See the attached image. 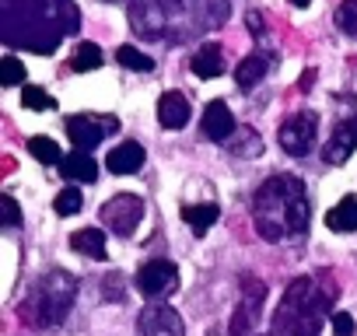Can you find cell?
<instances>
[{
	"label": "cell",
	"mask_w": 357,
	"mask_h": 336,
	"mask_svg": "<svg viewBox=\"0 0 357 336\" xmlns=\"http://www.w3.org/2000/svg\"><path fill=\"white\" fill-rule=\"evenodd\" d=\"M252 217H256L259 238H266V242L305 235L312 211H308V197H305L301 179L270 176L252 197Z\"/></svg>",
	"instance_id": "6da1fadb"
},
{
	"label": "cell",
	"mask_w": 357,
	"mask_h": 336,
	"mask_svg": "<svg viewBox=\"0 0 357 336\" xmlns=\"http://www.w3.org/2000/svg\"><path fill=\"white\" fill-rule=\"evenodd\" d=\"M200 126H204V133H207L211 140H218V144H228V140H231V133L238 130L235 112H231V109H228V102H221V98H214V102L204 109Z\"/></svg>",
	"instance_id": "7c38bea8"
},
{
	"label": "cell",
	"mask_w": 357,
	"mask_h": 336,
	"mask_svg": "<svg viewBox=\"0 0 357 336\" xmlns=\"http://www.w3.org/2000/svg\"><path fill=\"white\" fill-rule=\"evenodd\" d=\"M98 217H102V224H105L109 231L130 238V235L137 231L140 217H144V200H140L137 193H116L112 200H105V204L98 207Z\"/></svg>",
	"instance_id": "5b68a950"
},
{
	"label": "cell",
	"mask_w": 357,
	"mask_h": 336,
	"mask_svg": "<svg viewBox=\"0 0 357 336\" xmlns=\"http://www.w3.org/2000/svg\"><path fill=\"white\" fill-rule=\"evenodd\" d=\"M193 74L197 77H204V81H211V77H218V74H225V49L218 46V43H207L204 49H197V56H193Z\"/></svg>",
	"instance_id": "e0dca14e"
},
{
	"label": "cell",
	"mask_w": 357,
	"mask_h": 336,
	"mask_svg": "<svg viewBox=\"0 0 357 336\" xmlns=\"http://www.w3.org/2000/svg\"><path fill=\"white\" fill-rule=\"evenodd\" d=\"M266 301V284L259 277H245L242 280V298L235 305V315L228 322V336H249L259 322V308Z\"/></svg>",
	"instance_id": "8992f818"
},
{
	"label": "cell",
	"mask_w": 357,
	"mask_h": 336,
	"mask_svg": "<svg viewBox=\"0 0 357 336\" xmlns=\"http://www.w3.org/2000/svg\"><path fill=\"white\" fill-rule=\"evenodd\" d=\"M326 312H329V294L319 291L312 277H298L280 298L270 336H315Z\"/></svg>",
	"instance_id": "7a4b0ae2"
},
{
	"label": "cell",
	"mask_w": 357,
	"mask_h": 336,
	"mask_svg": "<svg viewBox=\"0 0 357 336\" xmlns=\"http://www.w3.org/2000/svg\"><path fill=\"white\" fill-rule=\"evenodd\" d=\"M0 214H4V221H0V224H4V228H18L22 224V207H18V200L15 197H0Z\"/></svg>",
	"instance_id": "f546056e"
},
{
	"label": "cell",
	"mask_w": 357,
	"mask_h": 336,
	"mask_svg": "<svg viewBox=\"0 0 357 336\" xmlns=\"http://www.w3.org/2000/svg\"><path fill=\"white\" fill-rule=\"evenodd\" d=\"M29 151H32V158H39L43 165H56V161H63L60 144H56V140H50V137H43V133L29 137Z\"/></svg>",
	"instance_id": "cb8c5ba5"
},
{
	"label": "cell",
	"mask_w": 357,
	"mask_h": 336,
	"mask_svg": "<svg viewBox=\"0 0 357 336\" xmlns=\"http://www.w3.org/2000/svg\"><path fill=\"white\" fill-rule=\"evenodd\" d=\"M245 25H249V32H252V36H259V39H263V32H266V29H263V15H259V11H249V15H245Z\"/></svg>",
	"instance_id": "1f68e13d"
},
{
	"label": "cell",
	"mask_w": 357,
	"mask_h": 336,
	"mask_svg": "<svg viewBox=\"0 0 357 336\" xmlns=\"http://www.w3.org/2000/svg\"><path fill=\"white\" fill-rule=\"evenodd\" d=\"M70 249L91 259H105V231L102 228H81L70 235Z\"/></svg>",
	"instance_id": "d6986e66"
},
{
	"label": "cell",
	"mask_w": 357,
	"mask_h": 336,
	"mask_svg": "<svg viewBox=\"0 0 357 336\" xmlns=\"http://www.w3.org/2000/svg\"><path fill=\"white\" fill-rule=\"evenodd\" d=\"M190 102H186V95L183 91H165L161 98H158V123L165 126V130H183L186 123H190Z\"/></svg>",
	"instance_id": "9a60e30c"
},
{
	"label": "cell",
	"mask_w": 357,
	"mask_h": 336,
	"mask_svg": "<svg viewBox=\"0 0 357 336\" xmlns=\"http://www.w3.org/2000/svg\"><path fill=\"white\" fill-rule=\"evenodd\" d=\"M116 60H119L126 70H140V74H151V70H154V60L144 56L137 46H119V49H116Z\"/></svg>",
	"instance_id": "d4e9b609"
},
{
	"label": "cell",
	"mask_w": 357,
	"mask_h": 336,
	"mask_svg": "<svg viewBox=\"0 0 357 336\" xmlns=\"http://www.w3.org/2000/svg\"><path fill=\"white\" fill-rule=\"evenodd\" d=\"M81 204H84V197H81L74 186H67V190H60V193H56L53 211H56L60 217H70V214H77V211H81Z\"/></svg>",
	"instance_id": "83f0119b"
},
{
	"label": "cell",
	"mask_w": 357,
	"mask_h": 336,
	"mask_svg": "<svg viewBox=\"0 0 357 336\" xmlns=\"http://www.w3.org/2000/svg\"><path fill=\"white\" fill-rule=\"evenodd\" d=\"M326 224L329 231H357V197H343L329 214H326Z\"/></svg>",
	"instance_id": "7402d4cb"
},
{
	"label": "cell",
	"mask_w": 357,
	"mask_h": 336,
	"mask_svg": "<svg viewBox=\"0 0 357 336\" xmlns=\"http://www.w3.org/2000/svg\"><path fill=\"white\" fill-rule=\"evenodd\" d=\"M0 84H4V88L25 84V63L18 56H4V60H0Z\"/></svg>",
	"instance_id": "484cf974"
},
{
	"label": "cell",
	"mask_w": 357,
	"mask_h": 336,
	"mask_svg": "<svg viewBox=\"0 0 357 336\" xmlns=\"http://www.w3.org/2000/svg\"><path fill=\"white\" fill-rule=\"evenodd\" d=\"M354 329H357L354 326V315H347V312H336L333 315V333L336 336H354Z\"/></svg>",
	"instance_id": "4dcf8cb0"
},
{
	"label": "cell",
	"mask_w": 357,
	"mask_h": 336,
	"mask_svg": "<svg viewBox=\"0 0 357 336\" xmlns=\"http://www.w3.org/2000/svg\"><path fill=\"white\" fill-rule=\"evenodd\" d=\"M22 105L32 109V112H46V109H56V98H50L39 84H25V91H22Z\"/></svg>",
	"instance_id": "4316f807"
},
{
	"label": "cell",
	"mask_w": 357,
	"mask_h": 336,
	"mask_svg": "<svg viewBox=\"0 0 357 336\" xmlns=\"http://www.w3.org/2000/svg\"><path fill=\"white\" fill-rule=\"evenodd\" d=\"M291 4H294V8H308V4H312V0H291Z\"/></svg>",
	"instance_id": "836d02e7"
},
{
	"label": "cell",
	"mask_w": 357,
	"mask_h": 336,
	"mask_svg": "<svg viewBox=\"0 0 357 336\" xmlns=\"http://www.w3.org/2000/svg\"><path fill=\"white\" fill-rule=\"evenodd\" d=\"M354 151H357V116H350V119L333 126V137L322 147V161L326 165H343V161H350Z\"/></svg>",
	"instance_id": "8fae6325"
},
{
	"label": "cell",
	"mask_w": 357,
	"mask_h": 336,
	"mask_svg": "<svg viewBox=\"0 0 357 336\" xmlns=\"http://www.w3.org/2000/svg\"><path fill=\"white\" fill-rule=\"evenodd\" d=\"M74 298H77V280L67 270H50L25 294L22 319L32 322V326H39V329H53V326H60L67 319Z\"/></svg>",
	"instance_id": "3957f363"
},
{
	"label": "cell",
	"mask_w": 357,
	"mask_h": 336,
	"mask_svg": "<svg viewBox=\"0 0 357 336\" xmlns=\"http://www.w3.org/2000/svg\"><path fill=\"white\" fill-rule=\"evenodd\" d=\"M137 333L140 336H186L183 315L168 305H147L137 319Z\"/></svg>",
	"instance_id": "30bf717a"
},
{
	"label": "cell",
	"mask_w": 357,
	"mask_h": 336,
	"mask_svg": "<svg viewBox=\"0 0 357 336\" xmlns=\"http://www.w3.org/2000/svg\"><path fill=\"white\" fill-rule=\"evenodd\" d=\"M70 67H74L77 74L98 70V67H102V49H98L95 43H81V46L74 49V56H70Z\"/></svg>",
	"instance_id": "603a6c76"
},
{
	"label": "cell",
	"mask_w": 357,
	"mask_h": 336,
	"mask_svg": "<svg viewBox=\"0 0 357 336\" xmlns=\"http://www.w3.org/2000/svg\"><path fill=\"white\" fill-rule=\"evenodd\" d=\"M60 165H63L60 172H63L67 179H74V183H95V179H98V165H95V158H91L88 151H74V154H67Z\"/></svg>",
	"instance_id": "2e32d148"
},
{
	"label": "cell",
	"mask_w": 357,
	"mask_h": 336,
	"mask_svg": "<svg viewBox=\"0 0 357 336\" xmlns=\"http://www.w3.org/2000/svg\"><path fill=\"white\" fill-rule=\"evenodd\" d=\"M225 147H228L235 158H259V154H263V137H259L252 126H238Z\"/></svg>",
	"instance_id": "44dd1931"
},
{
	"label": "cell",
	"mask_w": 357,
	"mask_h": 336,
	"mask_svg": "<svg viewBox=\"0 0 357 336\" xmlns=\"http://www.w3.org/2000/svg\"><path fill=\"white\" fill-rule=\"evenodd\" d=\"M190 22L200 29H221L231 15V0H186Z\"/></svg>",
	"instance_id": "5bb4252c"
},
{
	"label": "cell",
	"mask_w": 357,
	"mask_h": 336,
	"mask_svg": "<svg viewBox=\"0 0 357 336\" xmlns=\"http://www.w3.org/2000/svg\"><path fill=\"white\" fill-rule=\"evenodd\" d=\"M137 291L144 298H168L178 291V266L168 259H151L137 270Z\"/></svg>",
	"instance_id": "ba28073f"
},
{
	"label": "cell",
	"mask_w": 357,
	"mask_h": 336,
	"mask_svg": "<svg viewBox=\"0 0 357 336\" xmlns=\"http://www.w3.org/2000/svg\"><path fill=\"white\" fill-rule=\"evenodd\" d=\"M315 133H319V116L315 112H294L291 119L280 123V147L291 154V158H305L312 147H315Z\"/></svg>",
	"instance_id": "52a82bcc"
},
{
	"label": "cell",
	"mask_w": 357,
	"mask_h": 336,
	"mask_svg": "<svg viewBox=\"0 0 357 336\" xmlns=\"http://www.w3.org/2000/svg\"><path fill=\"white\" fill-rule=\"evenodd\" d=\"M119 119L116 116H70L67 119V137L74 140L77 151H91L105 140V133H116Z\"/></svg>",
	"instance_id": "9c48e42d"
},
{
	"label": "cell",
	"mask_w": 357,
	"mask_h": 336,
	"mask_svg": "<svg viewBox=\"0 0 357 336\" xmlns=\"http://www.w3.org/2000/svg\"><path fill=\"white\" fill-rule=\"evenodd\" d=\"M336 25L357 39V0H343V4L336 8Z\"/></svg>",
	"instance_id": "f1b7e54d"
},
{
	"label": "cell",
	"mask_w": 357,
	"mask_h": 336,
	"mask_svg": "<svg viewBox=\"0 0 357 336\" xmlns=\"http://www.w3.org/2000/svg\"><path fill=\"white\" fill-rule=\"evenodd\" d=\"M186 8V0H130V29L140 39H165L168 22Z\"/></svg>",
	"instance_id": "277c9868"
},
{
	"label": "cell",
	"mask_w": 357,
	"mask_h": 336,
	"mask_svg": "<svg viewBox=\"0 0 357 336\" xmlns=\"http://www.w3.org/2000/svg\"><path fill=\"white\" fill-rule=\"evenodd\" d=\"M315 77H319V70H315V67H308V70L301 74V81H298V88H301V91H312V88H315Z\"/></svg>",
	"instance_id": "d6a6232c"
},
{
	"label": "cell",
	"mask_w": 357,
	"mask_h": 336,
	"mask_svg": "<svg viewBox=\"0 0 357 336\" xmlns=\"http://www.w3.org/2000/svg\"><path fill=\"white\" fill-rule=\"evenodd\" d=\"M266 70H270V56H263V53H252V56H245L242 63H238V70H235V81H238V88H256L263 77H266Z\"/></svg>",
	"instance_id": "ffe728a7"
},
{
	"label": "cell",
	"mask_w": 357,
	"mask_h": 336,
	"mask_svg": "<svg viewBox=\"0 0 357 336\" xmlns=\"http://www.w3.org/2000/svg\"><path fill=\"white\" fill-rule=\"evenodd\" d=\"M218 217H221V207L218 204H197V207H183V221L190 224V231L193 235H207L211 231V224H218Z\"/></svg>",
	"instance_id": "ac0fdd59"
},
{
	"label": "cell",
	"mask_w": 357,
	"mask_h": 336,
	"mask_svg": "<svg viewBox=\"0 0 357 336\" xmlns=\"http://www.w3.org/2000/svg\"><path fill=\"white\" fill-rule=\"evenodd\" d=\"M144 161H147V151H144L137 140H123V144H116V147L109 151L105 168H109L112 176H133V172H140Z\"/></svg>",
	"instance_id": "4fadbf2b"
}]
</instances>
